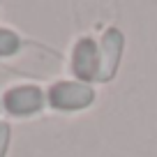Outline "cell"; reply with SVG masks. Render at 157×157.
Listing matches in <instances>:
<instances>
[{
	"mask_svg": "<svg viewBox=\"0 0 157 157\" xmlns=\"http://www.w3.org/2000/svg\"><path fill=\"white\" fill-rule=\"evenodd\" d=\"M46 102L58 111H78L95 102V90L81 81H58L49 88Z\"/></svg>",
	"mask_w": 157,
	"mask_h": 157,
	"instance_id": "obj_1",
	"label": "cell"
},
{
	"mask_svg": "<svg viewBox=\"0 0 157 157\" xmlns=\"http://www.w3.org/2000/svg\"><path fill=\"white\" fill-rule=\"evenodd\" d=\"M72 72L81 83L97 81L99 74V46L93 37H81L72 53Z\"/></svg>",
	"mask_w": 157,
	"mask_h": 157,
	"instance_id": "obj_2",
	"label": "cell"
},
{
	"mask_svg": "<svg viewBox=\"0 0 157 157\" xmlns=\"http://www.w3.org/2000/svg\"><path fill=\"white\" fill-rule=\"evenodd\" d=\"M123 46H125V37L118 28H109L102 37V44H99V74L97 81L106 83L116 76L120 58H123Z\"/></svg>",
	"mask_w": 157,
	"mask_h": 157,
	"instance_id": "obj_3",
	"label": "cell"
},
{
	"mask_svg": "<svg viewBox=\"0 0 157 157\" xmlns=\"http://www.w3.org/2000/svg\"><path fill=\"white\" fill-rule=\"evenodd\" d=\"M2 104L12 116H33L44 106V93L37 86H16L5 93Z\"/></svg>",
	"mask_w": 157,
	"mask_h": 157,
	"instance_id": "obj_4",
	"label": "cell"
},
{
	"mask_svg": "<svg viewBox=\"0 0 157 157\" xmlns=\"http://www.w3.org/2000/svg\"><path fill=\"white\" fill-rule=\"evenodd\" d=\"M21 49V39L14 30L0 28V56H14Z\"/></svg>",
	"mask_w": 157,
	"mask_h": 157,
	"instance_id": "obj_5",
	"label": "cell"
},
{
	"mask_svg": "<svg viewBox=\"0 0 157 157\" xmlns=\"http://www.w3.org/2000/svg\"><path fill=\"white\" fill-rule=\"evenodd\" d=\"M10 125L0 120V157H5L7 148H10Z\"/></svg>",
	"mask_w": 157,
	"mask_h": 157,
	"instance_id": "obj_6",
	"label": "cell"
}]
</instances>
